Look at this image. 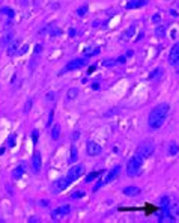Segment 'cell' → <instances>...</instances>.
Returning <instances> with one entry per match:
<instances>
[{
  "label": "cell",
  "mask_w": 179,
  "mask_h": 223,
  "mask_svg": "<svg viewBox=\"0 0 179 223\" xmlns=\"http://www.w3.org/2000/svg\"><path fill=\"white\" fill-rule=\"evenodd\" d=\"M71 182H74V181H72L71 178H68V176H66V178H62V179H57L56 184H54V190H56V192H62V190H65Z\"/></svg>",
  "instance_id": "cell-10"
},
{
  "label": "cell",
  "mask_w": 179,
  "mask_h": 223,
  "mask_svg": "<svg viewBox=\"0 0 179 223\" xmlns=\"http://www.w3.org/2000/svg\"><path fill=\"white\" fill-rule=\"evenodd\" d=\"M121 169H122L121 166H114L113 169H110V172L107 174V176L102 179L100 184H97V185L93 187V192H97V190H98L101 185H104V184H110V182H113V181H114V179H116V178L121 175Z\"/></svg>",
  "instance_id": "cell-3"
},
{
  "label": "cell",
  "mask_w": 179,
  "mask_h": 223,
  "mask_svg": "<svg viewBox=\"0 0 179 223\" xmlns=\"http://www.w3.org/2000/svg\"><path fill=\"white\" fill-rule=\"evenodd\" d=\"M178 152H179V145L176 143V142H172V143L169 145V155L175 157Z\"/></svg>",
  "instance_id": "cell-15"
},
{
  "label": "cell",
  "mask_w": 179,
  "mask_h": 223,
  "mask_svg": "<svg viewBox=\"0 0 179 223\" xmlns=\"http://www.w3.org/2000/svg\"><path fill=\"white\" fill-rule=\"evenodd\" d=\"M84 65H86V60H84V59H72V60H69V62H68V65H66L65 71H74V70H80V68H83Z\"/></svg>",
  "instance_id": "cell-8"
},
{
  "label": "cell",
  "mask_w": 179,
  "mask_h": 223,
  "mask_svg": "<svg viewBox=\"0 0 179 223\" xmlns=\"http://www.w3.org/2000/svg\"><path fill=\"white\" fill-rule=\"evenodd\" d=\"M24 174V169H23V166H18V167H15L14 171H12V178L14 179H20L21 176Z\"/></svg>",
  "instance_id": "cell-16"
},
{
  "label": "cell",
  "mask_w": 179,
  "mask_h": 223,
  "mask_svg": "<svg viewBox=\"0 0 179 223\" xmlns=\"http://www.w3.org/2000/svg\"><path fill=\"white\" fill-rule=\"evenodd\" d=\"M160 205H161L163 210H169V207H170V198L169 196H161L160 198Z\"/></svg>",
  "instance_id": "cell-17"
},
{
  "label": "cell",
  "mask_w": 179,
  "mask_h": 223,
  "mask_svg": "<svg viewBox=\"0 0 179 223\" xmlns=\"http://www.w3.org/2000/svg\"><path fill=\"white\" fill-rule=\"evenodd\" d=\"M77 158H78V155H77V148H72L71 149V158H69V161L74 163V161H77Z\"/></svg>",
  "instance_id": "cell-21"
},
{
  "label": "cell",
  "mask_w": 179,
  "mask_h": 223,
  "mask_svg": "<svg viewBox=\"0 0 179 223\" xmlns=\"http://www.w3.org/2000/svg\"><path fill=\"white\" fill-rule=\"evenodd\" d=\"M60 131H62L60 125L56 124L54 127H53V130H51V139H53V140H57V139L60 137Z\"/></svg>",
  "instance_id": "cell-14"
},
{
  "label": "cell",
  "mask_w": 179,
  "mask_h": 223,
  "mask_svg": "<svg viewBox=\"0 0 179 223\" xmlns=\"http://www.w3.org/2000/svg\"><path fill=\"white\" fill-rule=\"evenodd\" d=\"M87 14V6H81L78 9V15H86Z\"/></svg>",
  "instance_id": "cell-23"
},
{
  "label": "cell",
  "mask_w": 179,
  "mask_h": 223,
  "mask_svg": "<svg viewBox=\"0 0 179 223\" xmlns=\"http://www.w3.org/2000/svg\"><path fill=\"white\" fill-rule=\"evenodd\" d=\"M98 53H100V49H98V47H97V49L92 47V50H87V51H86V56H93V54H98Z\"/></svg>",
  "instance_id": "cell-22"
},
{
  "label": "cell",
  "mask_w": 179,
  "mask_h": 223,
  "mask_svg": "<svg viewBox=\"0 0 179 223\" xmlns=\"http://www.w3.org/2000/svg\"><path fill=\"white\" fill-rule=\"evenodd\" d=\"M102 174V171H98V172H90V174L86 176V182H90V181H93L95 178H98L100 175Z\"/></svg>",
  "instance_id": "cell-18"
},
{
  "label": "cell",
  "mask_w": 179,
  "mask_h": 223,
  "mask_svg": "<svg viewBox=\"0 0 179 223\" xmlns=\"http://www.w3.org/2000/svg\"><path fill=\"white\" fill-rule=\"evenodd\" d=\"M134 30H135V26H134V24L129 26V27H128V30L125 32V33H124L122 39H128V38H129V35H131V33H134Z\"/></svg>",
  "instance_id": "cell-20"
},
{
  "label": "cell",
  "mask_w": 179,
  "mask_h": 223,
  "mask_svg": "<svg viewBox=\"0 0 179 223\" xmlns=\"http://www.w3.org/2000/svg\"><path fill=\"white\" fill-rule=\"evenodd\" d=\"M86 152H87V155H90V157H97V155H100L102 152V148H101V145H98L97 142L89 140L87 145H86Z\"/></svg>",
  "instance_id": "cell-5"
},
{
  "label": "cell",
  "mask_w": 179,
  "mask_h": 223,
  "mask_svg": "<svg viewBox=\"0 0 179 223\" xmlns=\"http://www.w3.org/2000/svg\"><path fill=\"white\" fill-rule=\"evenodd\" d=\"M30 104H32V101H27V104H26V107H24V112H26V113L30 110Z\"/></svg>",
  "instance_id": "cell-24"
},
{
  "label": "cell",
  "mask_w": 179,
  "mask_h": 223,
  "mask_svg": "<svg viewBox=\"0 0 179 223\" xmlns=\"http://www.w3.org/2000/svg\"><path fill=\"white\" fill-rule=\"evenodd\" d=\"M77 95H78V89L74 88V89H69V91H68V95H66V97H68V99H74Z\"/></svg>",
  "instance_id": "cell-19"
},
{
  "label": "cell",
  "mask_w": 179,
  "mask_h": 223,
  "mask_svg": "<svg viewBox=\"0 0 179 223\" xmlns=\"http://www.w3.org/2000/svg\"><path fill=\"white\" fill-rule=\"evenodd\" d=\"M41 167H42L41 154H39V152H35V155H33V158H32V171H33V174H39V172H41Z\"/></svg>",
  "instance_id": "cell-9"
},
{
  "label": "cell",
  "mask_w": 179,
  "mask_h": 223,
  "mask_svg": "<svg viewBox=\"0 0 179 223\" xmlns=\"http://www.w3.org/2000/svg\"><path fill=\"white\" fill-rule=\"evenodd\" d=\"M84 174V166L83 164H77V166H72L71 169H69V172H68V178H71L72 181H75L77 178H80L81 175Z\"/></svg>",
  "instance_id": "cell-7"
},
{
  "label": "cell",
  "mask_w": 179,
  "mask_h": 223,
  "mask_svg": "<svg viewBox=\"0 0 179 223\" xmlns=\"http://www.w3.org/2000/svg\"><path fill=\"white\" fill-rule=\"evenodd\" d=\"M173 67L176 68V71H178V73H179V60H178V62H176V63H175V65H173Z\"/></svg>",
  "instance_id": "cell-26"
},
{
  "label": "cell",
  "mask_w": 179,
  "mask_h": 223,
  "mask_svg": "<svg viewBox=\"0 0 179 223\" xmlns=\"http://www.w3.org/2000/svg\"><path fill=\"white\" fill-rule=\"evenodd\" d=\"M178 60H179V42H176V44L172 47L170 53H169V63H170V65H175Z\"/></svg>",
  "instance_id": "cell-11"
},
{
  "label": "cell",
  "mask_w": 179,
  "mask_h": 223,
  "mask_svg": "<svg viewBox=\"0 0 179 223\" xmlns=\"http://www.w3.org/2000/svg\"><path fill=\"white\" fill-rule=\"evenodd\" d=\"M152 154H153L152 142H143V143H140V145H139V148H137V155H139V157H142L143 160L149 158Z\"/></svg>",
  "instance_id": "cell-4"
},
{
  "label": "cell",
  "mask_w": 179,
  "mask_h": 223,
  "mask_svg": "<svg viewBox=\"0 0 179 223\" xmlns=\"http://www.w3.org/2000/svg\"><path fill=\"white\" fill-rule=\"evenodd\" d=\"M69 213H71V207H69V205H60L59 208H56V210L53 211V219H54V220L63 219V217H66Z\"/></svg>",
  "instance_id": "cell-6"
},
{
  "label": "cell",
  "mask_w": 179,
  "mask_h": 223,
  "mask_svg": "<svg viewBox=\"0 0 179 223\" xmlns=\"http://www.w3.org/2000/svg\"><path fill=\"white\" fill-rule=\"evenodd\" d=\"M124 193H125L127 196H137V195L142 193V190H140L139 187H135V185H129V187H125V189H124Z\"/></svg>",
  "instance_id": "cell-12"
},
{
  "label": "cell",
  "mask_w": 179,
  "mask_h": 223,
  "mask_svg": "<svg viewBox=\"0 0 179 223\" xmlns=\"http://www.w3.org/2000/svg\"><path fill=\"white\" fill-rule=\"evenodd\" d=\"M142 167H143V158L139 157L137 154L134 157H131L127 163V174L128 176H135L142 172Z\"/></svg>",
  "instance_id": "cell-2"
},
{
  "label": "cell",
  "mask_w": 179,
  "mask_h": 223,
  "mask_svg": "<svg viewBox=\"0 0 179 223\" xmlns=\"http://www.w3.org/2000/svg\"><path fill=\"white\" fill-rule=\"evenodd\" d=\"M47 99H54V94H53V92H50V94H47Z\"/></svg>",
  "instance_id": "cell-25"
},
{
  "label": "cell",
  "mask_w": 179,
  "mask_h": 223,
  "mask_svg": "<svg viewBox=\"0 0 179 223\" xmlns=\"http://www.w3.org/2000/svg\"><path fill=\"white\" fill-rule=\"evenodd\" d=\"M152 20H153V21H158V20H160V15H155V17L152 18Z\"/></svg>",
  "instance_id": "cell-27"
},
{
  "label": "cell",
  "mask_w": 179,
  "mask_h": 223,
  "mask_svg": "<svg viewBox=\"0 0 179 223\" xmlns=\"http://www.w3.org/2000/svg\"><path fill=\"white\" fill-rule=\"evenodd\" d=\"M169 110H170V106L167 103H161L156 107H153L149 113V116H148V125L152 130L161 128L163 124L166 122L167 116H169Z\"/></svg>",
  "instance_id": "cell-1"
},
{
  "label": "cell",
  "mask_w": 179,
  "mask_h": 223,
  "mask_svg": "<svg viewBox=\"0 0 179 223\" xmlns=\"http://www.w3.org/2000/svg\"><path fill=\"white\" fill-rule=\"evenodd\" d=\"M158 222H175V217L167 211V210H164L163 211V214H160L158 216Z\"/></svg>",
  "instance_id": "cell-13"
}]
</instances>
